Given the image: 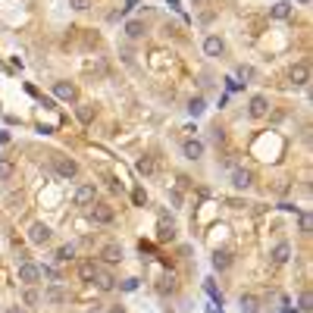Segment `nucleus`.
I'll use <instances>...</instances> for the list:
<instances>
[{"label":"nucleus","instance_id":"f257e3e1","mask_svg":"<svg viewBox=\"0 0 313 313\" xmlns=\"http://www.w3.org/2000/svg\"><path fill=\"white\" fill-rule=\"evenodd\" d=\"M88 216L91 219H94V223H100V226H107V223H113V207H110V204H97V200H94V204H91V210H88Z\"/></svg>","mask_w":313,"mask_h":313},{"label":"nucleus","instance_id":"f03ea898","mask_svg":"<svg viewBox=\"0 0 313 313\" xmlns=\"http://www.w3.org/2000/svg\"><path fill=\"white\" fill-rule=\"evenodd\" d=\"M248 113H251V119H263V116L269 113V100H266L263 94H254V97L248 100Z\"/></svg>","mask_w":313,"mask_h":313},{"label":"nucleus","instance_id":"7ed1b4c3","mask_svg":"<svg viewBox=\"0 0 313 313\" xmlns=\"http://www.w3.org/2000/svg\"><path fill=\"white\" fill-rule=\"evenodd\" d=\"M53 97H60V100L72 103V100L79 97V88L72 85V82H53Z\"/></svg>","mask_w":313,"mask_h":313},{"label":"nucleus","instance_id":"20e7f679","mask_svg":"<svg viewBox=\"0 0 313 313\" xmlns=\"http://www.w3.org/2000/svg\"><path fill=\"white\" fill-rule=\"evenodd\" d=\"M53 166H57V172L63 176V179H72V176H76L79 172V163L76 160H69V157H53Z\"/></svg>","mask_w":313,"mask_h":313},{"label":"nucleus","instance_id":"39448f33","mask_svg":"<svg viewBox=\"0 0 313 313\" xmlns=\"http://www.w3.org/2000/svg\"><path fill=\"white\" fill-rule=\"evenodd\" d=\"M38 279H41V266H34V263L19 266V282L22 285H38Z\"/></svg>","mask_w":313,"mask_h":313},{"label":"nucleus","instance_id":"423d86ee","mask_svg":"<svg viewBox=\"0 0 313 313\" xmlns=\"http://www.w3.org/2000/svg\"><path fill=\"white\" fill-rule=\"evenodd\" d=\"M94 197H97V188H94V185H79V191H76V207H91V204H94Z\"/></svg>","mask_w":313,"mask_h":313},{"label":"nucleus","instance_id":"0eeeda50","mask_svg":"<svg viewBox=\"0 0 313 313\" xmlns=\"http://www.w3.org/2000/svg\"><path fill=\"white\" fill-rule=\"evenodd\" d=\"M204 53H207V57H223V53H226V41L219 38V34H210V38L204 41Z\"/></svg>","mask_w":313,"mask_h":313},{"label":"nucleus","instance_id":"6e6552de","mask_svg":"<svg viewBox=\"0 0 313 313\" xmlns=\"http://www.w3.org/2000/svg\"><path fill=\"white\" fill-rule=\"evenodd\" d=\"M28 241H34V245H47V241H50V229H47L44 223H34V226L28 229Z\"/></svg>","mask_w":313,"mask_h":313},{"label":"nucleus","instance_id":"1a4fd4ad","mask_svg":"<svg viewBox=\"0 0 313 313\" xmlns=\"http://www.w3.org/2000/svg\"><path fill=\"white\" fill-rule=\"evenodd\" d=\"M232 185H235L238 191H248V188L254 185V176H251L248 169H235V172H232Z\"/></svg>","mask_w":313,"mask_h":313},{"label":"nucleus","instance_id":"9d476101","mask_svg":"<svg viewBox=\"0 0 313 313\" xmlns=\"http://www.w3.org/2000/svg\"><path fill=\"white\" fill-rule=\"evenodd\" d=\"M288 79H291L294 85H307V82H310V69H307V63L291 66V69H288Z\"/></svg>","mask_w":313,"mask_h":313},{"label":"nucleus","instance_id":"9b49d317","mask_svg":"<svg viewBox=\"0 0 313 313\" xmlns=\"http://www.w3.org/2000/svg\"><path fill=\"white\" fill-rule=\"evenodd\" d=\"M97 272H100V266H97L94 260L79 263V279H82V282H94V279H97Z\"/></svg>","mask_w":313,"mask_h":313},{"label":"nucleus","instance_id":"f8f14e48","mask_svg":"<svg viewBox=\"0 0 313 313\" xmlns=\"http://www.w3.org/2000/svg\"><path fill=\"white\" fill-rule=\"evenodd\" d=\"M182 151H185L188 160H200V157H204V144L194 138V141H185V144H182Z\"/></svg>","mask_w":313,"mask_h":313},{"label":"nucleus","instance_id":"ddd939ff","mask_svg":"<svg viewBox=\"0 0 313 313\" xmlns=\"http://www.w3.org/2000/svg\"><path fill=\"white\" fill-rule=\"evenodd\" d=\"M76 119H79L82 125H88L91 119H94V103H79V107H76Z\"/></svg>","mask_w":313,"mask_h":313},{"label":"nucleus","instance_id":"4468645a","mask_svg":"<svg viewBox=\"0 0 313 313\" xmlns=\"http://www.w3.org/2000/svg\"><path fill=\"white\" fill-rule=\"evenodd\" d=\"M125 34H128V38H144V34H147V25L144 22H138V19H132V22H125Z\"/></svg>","mask_w":313,"mask_h":313},{"label":"nucleus","instance_id":"2eb2a0df","mask_svg":"<svg viewBox=\"0 0 313 313\" xmlns=\"http://www.w3.org/2000/svg\"><path fill=\"white\" fill-rule=\"evenodd\" d=\"M44 301H47V304H63V301H66V291H63L60 285H50V288L44 291Z\"/></svg>","mask_w":313,"mask_h":313},{"label":"nucleus","instance_id":"dca6fc26","mask_svg":"<svg viewBox=\"0 0 313 313\" xmlns=\"http://www.w3.org/2000/svg\"><path fill=\"white\" fill-rule=\"evenodd\" d=\"M100 257H103L107 263H119V260H122V248H119V245H107V248L100 251Z\"/></svg>","mask_w":313,"mask_h":313},{"label":"nucleus","instance_id":"f3484780","mask_svg":"<svg viewBox=\"0 0 313 313\" xmlns=\"http://www.w3.org/2000/svg\"><path fill=\"white\" fill-rule=\"evenodd\" d=\"M238 304H241V313H257V310H260V301H257L254 294H241Z\"/></svg>","mask_w":313,"mask_h":313},{"label":"nucleus","instance_id":"a211bd4d","mask_svg":"<svg viewBox=\"0 0 313 313\" xmlns=\"http://www.w3.org/2000/svg\"><path fill=\"white\" fill-rule=\"evenodd\" d=\"M288 257H291V248H288V245L282 241L279 248L272 251V263H275V266H282V263H288Z\"/></svg>","mask_w":313,"mask_h":313},{"label":"nucleus","instance_id":"6ab92c4d","mask_svg":"<svg viewBox=\"0 0 313 313\" xmlns=\"http://www.w3.org/2000/svg\"><path fill=\"white\" fill-rule=\"evenodd\" d=\"M269 16H272V19H288V16H291V4H288V0L275 4V7L269 10Z\"/></svg>","mask_w":313,"mask_h":313},{"label":"nucleus","instance_id":"aec40b11","mask_svg":"<svg viewBox=\"0 0 313 313\" xmlns=\"http://www.w3.org/2000/svg\"><path fill=\"white\" fill-rule=\"evenodd\" d=\"M22 304H25V307H34V304H41V294L34 291V285H25V291H22Z\"/></svg>","mask_w":313,"mask_h":313},{"label":"nucleus","instance_id":"412c9836","mask_svg":"<svg viewBox=\"0 0 313 313\" xmlns=\"http://www.w3.org/2000/svg\"><path fill=\"white\" fill-rule=\"evenodd\" d=\"M229 263H232V257H229L226 251H216V254H213V266H216L219 272H223V269H229Z\"/></svg>","mask_w":313,"mask_h":313},{"label":"nucleus","instance_id":"4be33fe9","mask_svg":"<svg viewBox=\"0 0 313 313\" xmlns=\"http://www.w3.org/2000/svg\"><path fill=\"white\" fill-rule=\"evenodd\" d=\"M97 288H103V291H110V288H113L116 285V279H113V275H110V272H97Z\"/></svg>","mask_w":313,"mask_h":313},{"label":"nucleus","instance_id":"5701e85b","mask_svg":"<svg viewBox=\"0 0 313 313\" xmlns=\"http://www.w3.org/2000/svg\"><path fill=\"white\" fill-rule=\"evenodd\" d=\"M72 257H76V248H72V245H63V248H57V260H60V263L72 260Z\"/></svg>","mask_w":313,"mask_h":313},{"label":"nucleus","instance_id":"b1692460","mask_svg":"<svg viewBox=\"0 0 313 313\" xmlns=\"http://www.w3.org/2000/svg\"><path fill=\"white\" fill-rule=\"evenodd\" d=\"M172 238H176V226H172V223H169V226L163 223V226H160V241H172Z\"/></svg>","mask_w":313,"mask_h":313},{"label":"nucleus","instance_id":"393cba45","mask_svg":"<svg viewBox=\"0 0 313 313\" xmlns=\"http://www.w3.org/2000/svg\"><path fill=\"white\" fill-rule=\"evenodd\" d=\"M13 176V163L10 160H0V182H7Z\"/></svg>","mask_w":313,"mask_h":313},{"label":"nucleus","instance_id":"a878e982","mask_svg":"<svg viewBox=\"0 0 313 313\" xmlns=\"http://www.w3.org/2000/svg\"><path fill=\"white\" fill-rule=\"evenodd\" d=\"M138 172H144V176H151V172H154V163L147 160V157H144V160H138Z\"/></svg>","mask_w":313,"mask_h":313},{"label":"nucleus","instance_id":"bb28decb","mask_svg":"<svg viewBox=\"0 0 313 313\" xmlns=\"http://www.w3.org/2000/svg\"><path fill=\"white\" fill-rule=\"evenodd\" d=\"M238 79L251 82V79H254V66H238Z\"/></svg>","mask_w":313,"mask_h":313},{"label":"nucleus","instance_id":"cd10ccee","mask_svg":"<svg viewBox=\"0 0 313 313\" xmlns=\"http://www.w3.org/2000/svg\"><path fill=\"white\" fill-rule=\"evenodd\" d=\"M188 110H191V113L197 116V113H200V110H204V100H200V97H197V100H191V107H188Z\"/></svg>","mask_w":313,"mask_h":313},{"label":"nucleus","instance_id":"c85d7f7f","mask_svg":"<svg viewBox=\"0 0 313 313\" xmlns=\"http://www.w3.org/2000/svg\"><path fill=\"white\" fill-rule=\"evenodd\" d=\"M301 229H304V232H307V235H310V216H307V213H304V216H301Z\"/></svg>","mask_w":313,"mask_h":313},{"label":"nucleus","instance_id":"c756f323","mask_svg":"<svg viewBox=\"0 0 313 313\" xmlns=\"http://www.w3.org/2000/svg\"><path fill=\"white\" fill-rule=\"evenodd\" d=\"M301 310H310V294H307V291L301 294Z\"/></svg>","mask_w":313,"mask_h":313},{"label":"nucleus","instance_id":"7c9ffc66","mask_svg":"<svg viewBox=\"0 0 313 313\" xmlns=\"http://www.w3.org/2000/svg\"><path fill=\"white\" fill-rule=\"evenodd\" d=\"M144 200H147V194H144V191L138 188V191H135V204H144Z\"/></svg>","mask_w":313,"mask_h":313},{"label":"nucleus","instance_id":"2f4dec72","mask_svg":"<svg viewBox=\"0 0 313 313\" xmlns=\"http://www.w3.org/2000/svg\"><path fill=\"white\" fill-rule=\"evenodd\" d=\"M72 7H76V10H88V0H72Z\"/></svg>","mask_w":313,"mask_h":313},{"label":"nucleus","instance_id":"473e14b6","mask_svg":"<svg viewBox=\"0 0 313 313\" xmlns=\"http://www.w3.org/2000/svg\"><path fill=\"white\" fill-rule=\"evenodd\" d=\"M7 313H25V310H22V307H10Z\"/></svg>","mask_w":313,"mask_h":313},{"label":"nucleus","instance_id":"72a5a7b5","mask_svg":"<svg viewBox=\"0 0 313 313\" xmlns=\"http://www.w3.org/2000/svg\"><path fill=\"white\" fill-rule=\"evenodd\" d=\"M110 313H125V310H122V307H113V310H110Z\"/></svg>","mask_w":313,"mask_h":313},{"label":"nucleus","instance_id":"f704fd0d","mask_svg":"<svg viewBox=\"0 0 313 313\" xmlns=\"http://www.w3.org/2000/svg\"><path fill=\"white\" fill-rule=\"evenodd\" d=\"M298 4H301V7H307V4H310V0H298Z\"/></svg>","mask_w":313,"mask_h":313}]
</instances>
